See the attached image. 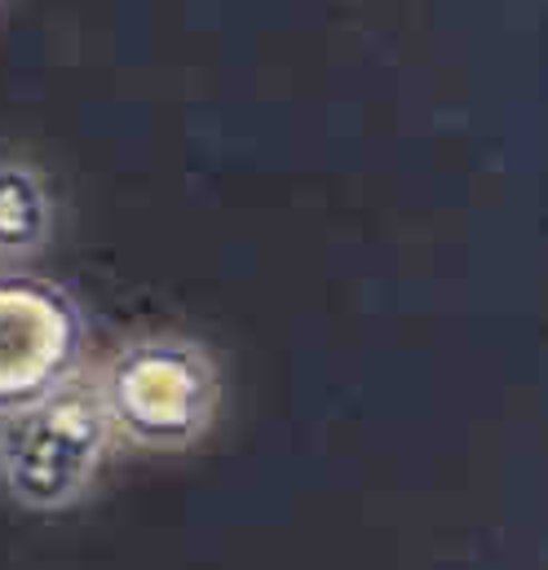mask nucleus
I'll return each instance as SVG.
<instances>
[{
    "label": "nucleus",
    "instance_id": "nucleus-1",
    "mask_svg": "<svg viewBox=\"0 0 548 570\" xmlns=\"http://www.w3.org/2000/svg\"><path fill=\"white\" fill-rule=\"evenodd\" d=\"M111 433L141 451H186L208 438L222 407L217 358L190 336H134L94 381Z\"/></svg>",
    "mask_w": 548,
    "mask_h": 570
},
{
    "label": "nucleus",
    "instance_id": "nucleus-2",
    "mask_svg": "<svg viewBox=\"0 0 548 570\" xmlns=\"http://www.w3.org/2000/svg\"><path fill=\"white\" fill-rule=\"evenodd\" d=\"M107 446L111 425L98 390L76 372L45 399L0 412V487L31 513L71 509L94 487Z\"/></svg>",
    "mask_w": 548,
    "mask_h": 570
},
{
    "label": "nucleus",
    "instance_id": "nucleus-3",
    "mask_svg": "<svg viewBox=\"0 0 548 570\" xmlns=\"http://www.w3.org/2000/svg\"><path fill=\"white\" fill-rule=\"evenodd\" d=\"M85 309L53 279L0 275V412L45 399L80 372Z\"/></svg>",
    "mask_w": 548,
    "mask_h": 570
},
{
    "label": "nucleus",
    "instance_id": "nucleus-4",
    "mask_svg": "<svg viewBox=\"0 0 548 570\" xmlns=\"http://www.w3.org/2000/svg\"><path fill=\"white\" fill-rule=\"evenodd\" d=\"M53 199L45 177L27 164H0V257L22 262L49 244Z\"/></svg>",
    "mask_w": 548,
    "mask_h": 570
}]
</instances>
